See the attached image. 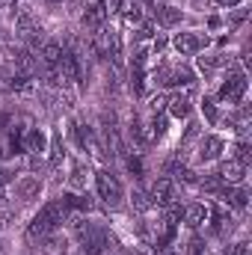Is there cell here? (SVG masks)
<instances>
[{"label": "cell", "instance_id": "cell-13", "mask_svg": "<svg viewBox=\"0 0 252 255\" xmlns=\"http://www.w3.org/2000/svg\"><path fill=\"white\" fill-rule=\"evenodd\" d=\"M217 175H220V181H223V184H244V178H247V166H244V163H238L235 157H229V160H223V163H220Z\"/></svg>", "mask_w": 252, "mask_h": 255}, {"label": "cell", "instance_id": "cell-17", "mask_svg": "<svg viewBox=\"0 0 252 255\" xmlns=\"http://www.w3.org/2000/svg\"><path fill=\"white\" fill-rule=\"evenodd\" d=\"M86 184H89V166L83 163H71V175H68V190L74 193H86Z\"/></svg>", "mask_w": 252, "mask_h": 255}, {"label": "cell", "instance_id": "cell-23", "mask_svg": "<svg viewBox=\"0 0 252 255\" xmlns=\"http://www.w3.org/2000/svg\"><path fill=\"white\" fill-rule=\"evenodd\" d=\"M122 160H125V169L130 172V175H133V178H142L145 166H142V157H139V154H130V151H127Z\"/></svg>", "mask_w": 252, "mask_h": 255}, {"label": "cell", "instance_id": "cell-14", "mask_svg": "<svg viewBox=\"0 0 252 255\" xmlns=\"http://www.w3.org/2000/svg\"><path fill=\"white\" fill-rule=\"evenodd\" d=\"M154 18H157V24H160L163 30H172V27H178V24H181L184 12H181L178 6H172V3H163V6H157V9H154Z\"/></svg>", "mask_w": 252, "mask_h": 255}, {"label": "cell", "instance_id": "cell-15", "mask_svg": "<svg viewBox=\"0 0 252 255\" xmlns=\"http://www.w3.org/2000/svg\"><path fill=\"white\" fill-rule=\"evenodd\" d=\"M45 154H48V166H51V169H60V166H63V160L68 157V154H65V142H63L60 133H51L48 151H45Z\"/></svg>", "mask_w": 252, "mask_h": 255}, {"label": "cell", "instance_id": "cell-16", "mask_svg": "<svg viewBox=\"0 0 252 255\" xmlns=\"http://www.w3.org/2000/svg\"><path fill=\"white\" fill-rule=\"evenodd\" d=\"M184 223L190 229H202L208 223V202H193L184 208Z\"/></svg>", "mask_w": 252, "mask_h": 255}, {"label": "cell", "instance_id": "cell-8", "mask_svg": "<svg viewBox=\"0 0 252 255\" xmlns=\"http://www.w3.org/2000/svg\"><path fill=\"white\" fill-rule=\"evenodd\" d=\"M148 199H151V208H163V205H169V202H175V199H178V184H175L172 178L160 175V178L151 184Z\"/></svg>", "mask_w": 252, "mask_h": 255}, {"label": "cell", "instance_id": "cell-5", "mask_svg": "<svg viewBox=\"0 0 252 255\" xmlns=\"http://www.w3.org/2000/svg\"><path fill=\"white\" fill-rule=\"evenodd\" d=\"M223 151H226V142H223V136H217V133H205V136H199V142H196V160H199V163H214V160L223 157Z\"/></svg>", "mask_w": 252, "mask_h": 255}, {"label": "cell", "instance_id": "cell-24", "mask_svg": "<svg viewBox=\"0 0 252 255\" xmlns=\"http://www.w3.org/2000/svg\"><path fill=\"white\" fill-rule=\"evenodd\" d=\"M202 113H205V119H208V125H220V110H217V101L214 98H202Z\"/></svg>", "mask_w": 252, "mask_h": 255}, {"label": "cell", "instance_id": "cell-26", "mask_svg": "<svg viewBox=\"0 0 252 255\" xmlns=\"http://www.w3.org/2000/svg\"><path fill=\"white\" fill-rule=\"evenodd\" d=\"M148 107H151V113H166V92H157Z\"/></svg>", "mask_w": 252, "mask_h": 255}, {"label": "cell", "instance_id": "cell-29", "mask_svg": "<svg viewBox=\"0 0 252 255\" xmlns=\"http://www.w3.org/2000/svg\"><path fill=\"white\" fill-rule=\"evenodd\" d=\"M217 6H223V9H235V6H241L244 0H214Z\"/></svg>", "mask_w": 252, "mask_h": 255}, {"label": "cell", "instance_id": "cell-31", "mask_svg": "<svg viewBox=\"0 0 252 255\" xmlns=\"http://www.w3.org/2000/svg\"><path fill=\"white\" fill-rule=\"evenodd\" d=\"M220 24H223V21H220L217 15H214V18H208V27H211V30H214V27H220Z\"/></svg>", "mask_w": 252, "mask_h": 255}, {"label": "cell", "instance_id": "cell-19", "mask_svg": "<svg viewBox=\"0 0 252 255\" xmlns=\"http://www.w3.org/2000/svg\"><path fill=\"white\" fill-rule=\"evenodd\" d=\"M223 65H232V57H229V54H214V57H202V60H199V68H202L205 74H214V71L223 68Z\"/></svg>", "mask_w": 252, "mask_h": 255}, {"label": "cell", "instance_id": "cell-2", "mask_svg": "<svg viewBox=\"0 0 252 255\" xmlns=\"http://www.w3.org/2000/svg\"><path fill=\"white\" fill-rule=\"evenodd\" d=\"M247 86H250V80H247V71H244L241 65L232 63V65H229V71H226V77H223V83H220V89H217V101L238 107V104H244Z\"/></svg>", "mask_w": 252, "mask_h": 255}, {"label": "cell", "instance_id": "cell-11", "mask_svg": "<svg viewBox=\"0 0 252 255\" xmlns=\"http://www.w3.org/2000/svg\"><path fill=\"white\" fill-rule=\"evenodd\" d=\"M217 196L229 205V208H235V211H247V205H250V190L244 187V184H223L220 190H217Z\"/></svg>", "mask_w": 252, "mask_h": 255}, {"label": "cell", "instance_id": "cell-3", "mask_svg": "<svg viewBox=\"0 0 252 255\" xmlns=\"http://www.w3.org/2000/svg\"><path fill=\"white\" fill-rule=\"evenodd\" d=\"M148 77L154 86H190V83H196V71L187 63H169V60H160V65Z\"/></svg>", "mask_w": 252, "mask_h": 255}, {"label": "cell", "instance_id": "cell-22", "mask_svg": "<svg viewBox=\"0 0 252 255\" xmlns=\"http://www.w3.org/2000/svg\"><path fill=\"white\" fill-rule=\"evenodd\" d=\"M130 205H133V211H136V214L151 211V199H148V193H145V190H133V193H130Z\"/></svg>", "mask_w": 252, "mask_h": 255}, {"label": "cell", "instance_id": "cell-20", "mask_svg": "<svg viewBox=\"0 0 252 255\" xmlns=\"http://www.w3.org/2000/svg\"><path fill=\"white\" fill-rule=\"evenodd\" d=\"M169 116H166V113H154V116H151V122H148V133H151V142H154V139H163V136H166V130H169Z\"/></svg>", "mask_w": 252, "mask_h": 255}, {"label": "cell", "instance_id": "cell-10", "mask_svg": "<svg viewBox=\"0 0 252 255\" xmlns=\"http://www.w3.org/2000/svg\"><path fill=\"white\" fill-rule=\"evenodd\" d=\"M42 196V178L39 175H21L18 181H15V199L18 202H36Z\"/></svg>", "mask_w": 252, "mask_h": 255}, {"label": "cell", "instance_id": "cell-1", "mask_svg": "<svg viewBox=\"0 0 252 255\" xmlns=\"http://www.w3.org/2000/svg\"><path fill=\"white\" fill-rule=\"evenodd\" d=\"M65 220H68V208H65L63 196H60V199H51V202H45V205L39 208V214L30 220L27 238H30V241H42V238H48L51 232H60V226H63Z\"/></svg>", "mask_w": 252, "mask_h": 255}, {"label": "cell", "instance_id": "cell-28", "mask_svg": "<svg viewBox=\"0 0 252 255\" xmlns=\"http://www.w3.org/2000/svg\"><path fill=\"white\" fill-rule=\"evenodd\" d=\"M244 21H247V9H238V12L229 18V24H232V27H241Z\"/></svg>", "mask_w": 252, "mask_h": 255}, {"label": "cell", "instance_id": "cell-9", "mask_svg": "<svg viewBox=\"0 0 252 255\" xmlns=\"http://www.w3.org/2000/svg\"><path fill=\"white\" fill-rule=\"evenodd\" d=\"M208 223H211V235L214 238H226V232L235 229V220H232V214L223 205H208Z\"/></svg>", "mask_w": 252, "mask_h": 255}, {"label": "cell", "instance_id": "cell-25", "mask_svg": "<svg viewBox=\"0 0 252 255\" xmlns=\"http://www.w3.org/2000/svg\"><path fill=\"white\" fill-rule=\"evenodd\" d=\"M238 163H244V166H250L252 160V151H250V142L247 139H241V142H235V154H232Z\"/></svg>", "mask_w": 252, "mask_h": 255}, {"label": "cell", "instance_id": "cell-33", "mask_svg": "<svg viewBox=\"0 0 252 255\" xmlns=\"http://www.w3.org/2000/svg\"><path fill=\"white\" fill-rule=\"evenodd\" d=\"M21 255H30V253H21Z\"/></svg>", "mask_w": 252, "mask_h": 255}, {"label": "cell", "instance_id": "cell-21", "mask_svg": "<svg viewBox=\"0 0 252 255\" xmlns=\"http://www.w3.org/2000/svg\"><path fill=\"white\" fill-rule=\"evenodd\" d=\"M145 80H148V71L145 68H130V89H133V95H142L145 92Z\"/></svg>", "mask_w": 252, "mask_h": 255}, {"label": "cell", "instance_id": "cell-32", "mask_svg": "<svg viewBox=\"0 0 252 255\" xmlns=\"http://www.w3.org/2000/svg\"><path fill=\"white\" fill-rule=\"evenodd\" d=\"M45 3H51V6H57V3H63V0H45Z\"/></svg>", "mask_w": 252, "mask_h": 255}, {"label": "cell", "instance_id": "cell-30", "mask_svg": "<svg viewBox=\"0 0 252 255\" xmlns=\"http://www.w3.org/2000/svg\"><path fill=\"white\" fill-rule=\"evenodd\" d=\"M9 205V196H6V187H0V211Z\"/></svg>", "mask_w": 252, "mask_h": 255}, {"label": "cell", "instance_id": "cell-12", "mask_svg": "<svg viewBox=\"0 0 252 255\" xmlns=\"http://www.w3.org/2000/svg\"><path fill=\"white\" fill-rule=\"evenodd\" d=\"M190 113H193V101H190L187 92H172V95H166V116L190 119Z\"/></svg>", "mask_w": 252, "mask_h": 255}, {"label": "cell", "instance_id": "cell-4", "mask_svg": "<svg viewBox=\"0 0 252 255\" xmlns=\"http://www.w3.org/2000/svg\"><path fill=\"white\" fill-rule=\"evenodd\" d=\"M95 190H98L101 205H107V208H119L122 199H125V187H122L119 175L110 172L107 166H101V169L95 172Z\"/></svg>", "mask_w": 252, "mask_h": 255}, {"label": "cell", "instance_id": "cell-18", "mask_svg": "<svg viewBox=\"0 0 252 255\" xmlns=\"http://www.w3.org/2000/svg\"><path fill=\"white\" fill-rule=\"evenodd\" d=\"M42 244H45V253L48 255H65L68 253V241H65V235H60V232H51L48 238H42Z\"/></svg>", "mask_w": 252, "mask_h": 255}, {"label": "cell", "instance_id": "cell-27", "mask_svg": "<svg viewBox=\"0 0 252 255\" xmlns=\"http://www.w3.org/2000/svg\"><path fill=\"white\" fill-rule=\"evenodd\" d=\"M223 255H247V241H238V244H229Z\"/></svg>", "mask_w": 252, "mask_h": 255}, {"label": "cell", "instance_id": "cell-7", "mask_svg": "<svg viewBox=\"0 0 252 255\" xmlns=\"http://www.w3.org/2000/svg\"><path fill=\"white\" fill-rule=\"evenodd\" d=\"M211 45V39L205 33H175L172 39V48L181 54V57H196L199 51H205Z\"/></svg>", "mask_w": 252, "mask_h": 255}, {"label": "cell", "instance_id": "cell-6", "mask_svg": "<svg viewBox=\"0 0 252 255\" xmlns=\"http://www.w3.org/2000/svg\"><path fill=\"white\" fill-rule=\"evenodd\" d=\"M48 133L42 130V128L30 125L27 128V133H24V154H30L33 157V166H39V160L45 157V151H48Z\"/></svg>", "mask_w": 252, "mask_h": 255}]
</instances>
